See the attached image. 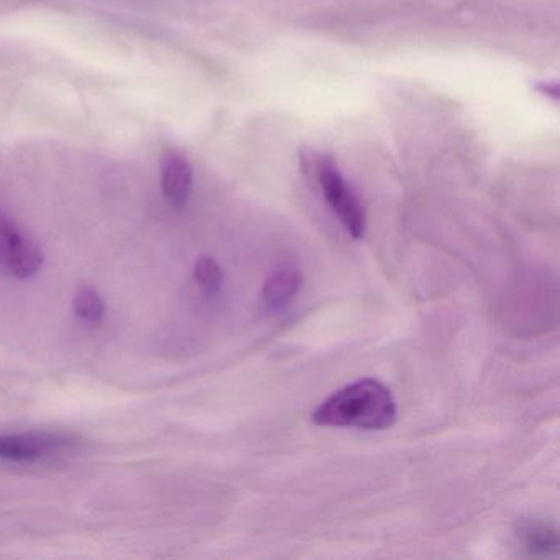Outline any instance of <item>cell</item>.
Returning <instances> with one entry per match:
<instances>
[{"label":"cell","instance_id":"cell-2","mask_svg":"<svg viewBox=\"0 0 560 560\" xmlns=\"http://www.w3.org/2000/svg\"><path fill=\"white\" fill-rule=\"evenodd\" d=\"M316 175L324 198L336 218L353 238H362L365 235V212L355 192L340 175L339 168L334 165L332 160L323 156L317 160Z\"/></svg>","mask_w":560,"mask_h":560},{"label":"cell","instance_id":"cell-1","mask_svg":"<svg viewBox=\"0 0 560 560\" xmlns=\"http://www.w3.org/2000/svg\"><path fill=\"white\" fill-rule=\"evenodd\" d=\"M398 418L395 396L378 380L363 378L324 399L313 421L326 428H353L385 431Z\"/></svg>","mask_w":560,"mask_h":560},{"label":"cell","instance_id":"cell-9","mask_svg":"<svg viewBox=\"0 0 560 560\" xmlns=\"http://www.w3.org/2000/svg\"><path fill=\"white\" fill-rule=\"evenodd\" d=\"M195 280L206 294L214 296L221 290L222 281H224L221 265L214 258L209 257V255H201L196 260Z\"/></svg>","mask_w":560,"mask_h":560},{"label":"cell","instance_id":"cell-5","mask_svg":"<svg viewBox=\"0 0 560 560\" xmlns=\"http://www.w3.org/2000/svg\"><path fill=\"white\" fill-rule=\"evenodd\" d=\"M191 163L178 153H168L163 156L162 162V189L170 205L175 208H183L188 202L192 191Z\"/></svg>","mask_w":560,"mask_h":560},{"label":"cell","instance_id":"cell-3","mask_svg":"<svg viewBox=\"0 0 560 560\" xmlns=\"http://www.w3.org/2000/svg\"><path fill=\"white\" fill-rule=\"evenodd\" d=\"M70 435L51 434V432H31V434L0 435V458L28 462L47 455L70 451Z\"/></svg>","mask_w":560,"mask_h":560},{"label":"cell","instance_id":"cell-4","mask_svg":"<svg viewBox=\"0 0 560 560\" xmlns=\"http://www.w3.org/2000/svg\"><path fill=\"white\" fill-rule=\"evenodd\" d=\"M303 284V273L296 261L283 260L270 271L264 284L265 307L270 313H283L293 303Z\"/></svg>","mask_w":560,"mask_h":560},{"label":"cell","instance_id":"cell-8","mask_svg":"<svg viewBox=\"0 0 560 560\" xmlns=\"http://www.w3.org/2000/svg\"><path fill=\"white\" fill-rule=\"evenodd\" d=\"M73 310L78 319L84 323L100 324L106 316V304L94 288L81 287L74 294Z\"/></svg>","mask_w":560,"mask_h":560},{"label":"cell","instance_id":"cell-7","mask_svg":"<svg viewBox=\"0 0 560 560\" xmlns=\"http://www.w3.org/2000/svg\"><path fill=\"white\" fill-rule=\"evenodd\" d=\"M520 537L533 556H553L559 550V533L542 520L524 521Z\"/></svg>","mask_w":560,"mask_h":560},{"label":"cell","instance_id":"cell-6","mask_svg":"<svg viewBox=\"0 0 560 560\" xmlns=\"http://www.w3.org/2000/svg\"><path fill=\"white\" fill-rule=\"evenodd\" d=\"M2 267L19 280L34 277L44 267V252L35 242L25 237L19 242L18 247L2 261Z\"/></svg>","mask_w":560,"mask_h":560},{"label":"cell","instance_id":"cell-10","mask_svg":"<svg viewBox=\"0 0 560 560\" xmlns=\"http://www.w3.org/2000/svg\"><path fill=\"white\" fill-rule=\"evenodd\" d=\"M24 238L18 225L9 219L0 218V265L9 257L12 250L18 247L19 242Z\"/></svg>","mask_w":560,"mask_h":560}]
</instances>
